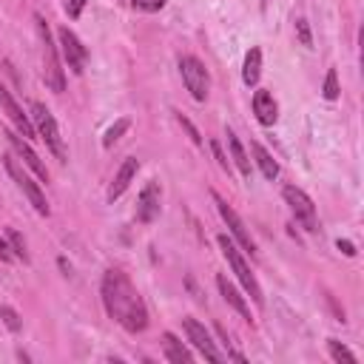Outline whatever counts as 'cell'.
I'll use <instances>...</instances> for the list:
<instances>
[{
  "label": "cell",
  "mask_w": 364,
  "mask_h": 364,
  "mask_svg": "<svg viewBox=\"0 0 364 364\" xmlns=\"http://www.w3.org/2000/svg\"><path fill=\"white\" fill-rule=\"evenodd\" d=\"M103 305L106 313L129 333H142L148 327V311L145 301L137 293V288L131 285V279L123 270H108L103 276Z\"/></svg>",
  "instance_id": "6da1fadb"
},
{
  "label": "cell",
  "mask_w": 364,
  "mask_h": 364,
  "mask_svg": "<svg viewBox=\"0 0 364 364\" xmlns=\"http://www.w3.org/2000/svg\"><path fill=\"white\" fill-rule=\"evenodd\" d=\"M35 23H38V35H40V46H43V80H46V85L51 88V91H63L66 88V74H63V69H60V57H57V46H54V40H51V32H49V23L38 15L35 17Z\"/></svg>",
  "instance_id": "7a4b0ae2"
},
{
  "label": "cell",
  "mask_w": 364,
  "mask_h": 364,
  "mask_svg": "<svg viewBox=\"0 0 364 364\" xmlns=\"http://www.w3.org/2000/svg\"><path fill=\"white\" fill-rule=\"evenodd\" d=\"M220 248H222V256L228 259V265H231V270L236 273V279L242 282V288H245L248 290V296L256 301V305L262 308L265 305V296H262V288H259V282H256V276H254V270H251V265L245 262V259H242V254H239V248L233 245V242L222 233L220 239Z\"/></svg>",
  "instance_id": "3957f363"
},
{
  "label": "cell",
  "mask_w": 364,
  "mask_h": 364,
  "mask_svg": "<svg viewBox=\"0 0 364 364\" xmlns=\"http://www.w3.org/2000/svg\"><path fill=\"white\" fill-rule=\"evenodd\" d=\"M32 126H35V131H38V137L51 148V154L60 160V163H66V142H63V137H60V129H57V119H54V114L43 106V103H32Z\"/></svg>",
  "instance_id": "277c9868"
},
{
  "label": "cell",
  "mask_w": 364,
  "mask_h": 364,
  "mask_svg": "<svg viewBox=\"0 0 364 364\" xmlns=\"http://www.w3.org/2000/svg\"><path fill=\"white\" fill-rule=\"evenodd\" d=\"M282 197H285V202H288V208H290V214L296 217V222L305 228V231H311V233H316L319 231V220H316V205H313V199L301 191V188H296V185H285L282 188Z\"/></svg>",
  "instance_id": "5b68a950"
},
{
  "label": "cell",
  "mask_w": 364,
  "mask_h": 364,
  "mask_svg": "<svg viewBox=\"0 0 364 364\" xmlns=\"http://www.w3.org/2000/svg\"><path fill=\"white\" fill-rule=\"evenodd\" d=\"M210 197H214V202H217V210H220V217H222V222L228 225V231L233 233V239L239 242V245H242V251H245V254H251V256H256V242H254V236L248 233V228H245V222H242V217L236 214V210L214 191V194H210Z\"/></svg>",
  "instance_id": "8992f818"
},
{
  "label": "cell",
  "mask_w": 364,
  "mask_h": 364,
  "mask_svg": "<svg viewBox=\"0 0 364 364\" xmlns=\"http://www.w3.org/2000/svg\"><path fill=\"white\" fill-rule=\"evenodd\" d=\"M179 72H182V80H185V88L191 91V97L197 103H202L208 97V88H210L208 69L199 63L197 57H182L179 60Z\"/></svg>",
  "instance_id": "52a82bcc"
},
{
  "label": "cell",
  "mask_w": 364,
  "mask_h": 364,
  "mask_svg": "<svg viewBox=\"0 0 364 364\" xmlns=\"http://www.w3.org/2000/svg\"><path fill=\"white\" fill-rule=\"evenodd\" d=\"M6 171H9V176L17 182V188L28 197V202L35 205V210L40 217H49V202H46V197H43V191H40V185L38 182L28 176V174H23V168L17 165V160L15 157H6Z\"/></svg>",
  "instance_id": "ba28073f"
},
{
  "label": "cell",
  "mask_w": 364,
  "mask_h": 364,
  "mask_svg": "<svg viewBox=\"0 0 364 364\" xmlns=\"http://www.w3.org/2000/svg\"><path fill=\"white\" fill-rule=\"evenodd\" d=\"M57 38H60V51H63V60H66V66L74 72V74H83L85 72V60H88V51H85V46L80 43V38L72 32L69 26H63L57 32Z\"/></svg>",
  "instance_id": "9c48e42d"
},
{
  "label": "cell",
  "mask_w": 364,
  "mask_h": 364,
  "mask_svg": "<svg viewBox=\"0 0 364 364\" xmlns=\"http://www.w3.org/2000/svg\"><path fill=\"white\" fill-rule=\"evenodd\" d=\"M0 106H3V111H6V117L15 123V129L20 131V137H26V140H32L38 131H35V126H32V117H28L23 108H20V103L9 94V88L0 83Z\"/></svg>",
  "instance_id": "30bf717a"
},
{
  "label": "cell",
  "mask_w": 364,
  "mask_h": 364,
  "mask_svg": "<svg viewBox=\"0 0 364 364\" xmlns=\"http://www.w3.org/2000/svg\"><path fill=\"white\" fill-rule=\"evenodd\" d=\"M182 327H185V333H188V342H191L205 358H210V361H222V358H225V353L217 350V345L210 342V336H208V330H205L197 319L185 316V319H182Z\"/></svg>",
  "instance_id": "8fae6325"
},
{
  "label": "cell",
  "mask_w": 364,
  "mask_h": 364,
  "mask_svg": "<svg viewBox=\"0 0 364 364\" xmlns=\"http://www.w3.org/2000/svg\"><path fill=\"white\" fill-rule=\"evenodd\" d=\"M6 140H9V145L15 148V154H17V157H20V160H23L28 168H32V171H35V174H38L43 182H49V168L40 163V157H38L35 151H32V145H28V142H26L20 134H15V131H6Z\"/></svg>",
  "instance_id": "7c38bea8"
},
{
  "label": "cell",
  "mask_w": 364,
  "mask_h": 364,
  "mask_svg": "<svg viewBox=\"0 0 364 364\" xmlns=\"http://www.w3.org/2000/svg\"><path fill=\"white\" fill-rule=\"evenodd\" d=\"M160 182H148L140 194V202H137V220L140 222H154L160 217Z\"/></svg>",
  "instance_id": "4fadbf2b"
},
{
  "label": "cell",
  "mask_w": 364,
  "mask_h": 364,
  "mask_svg": "<svg viewBox=\"0 0 364 364\" xmlns=\"http://www.w3.org/2000/svg\"><path fill=\"white\" fill-rule=\"evenodd\" d=\"M254 114H256V119L262 126H273L279 119V106H276V100H273V94L270 91H256L254 94Z\"/></svg>",
  "instance_id": "5bb4252c"
},
{
  "label": "cell",
  "mask_w": 364,
  "mask_h": 364,
  "mask_svg": "<svg viewBox=\"0 0 364 364\" xmlns=\"http://www.w3.org/2000/svg\"><path fill=\"white\" fill-rule=\"evenodd\" d=\"M137 171H140V163H137L134 157H129L123 165H119V171H117L114 182L108 185V199H111V202H114L117 197H123V194H126V188L131 185V179L137 176Z\"/></svg>",
  "instance_id": "9a60e30c"
},
{
  "label": "cell",
  "mask_w": 364,
  "mask_h": 364,
  "mask_svg": "<svg viewBox=\"0 0 364 364\" xmlns=\"http://www.w3.org/2000/svg\"><path fill=\"white\" fill-rule=\"evenodd\" d=\"M217 288H220V293H222V299L228 301V305L242 316V319H248L251 322V308H248V301H245V296H242L236 288H233V282H228V276H217Z\"/></svg>",
  "instance_id": "2e32d148"
},
{
  "label": "cell",
  "mask_w": 364,
  "mask_h": 364,
  "mask_svg": "<svg viewBox=\"0 0 364 364\" xmlns=\"http://www.w3.org/2000/svg\"><path fill=\"white\" fill-rule=\"evenodd\" d=\"M163 350H165V358L174 361V364H191V361H194L191 350L182 345V342L174 336V333H163Z\"/></svg>",
  "instance_id": "e0dca14e"
},
{
  "label": "cell",
  "mask_w": 364,
  "mask_h": 364,
  "mask_svg": "<svg viewBox=\"0 0 364 364\" xmlns=\"http://www.w3.org/2000/svg\"><path fill=\"white\" fill-rule=\"evenodd\" d=\"M262 74V49H251L245 54V66H242V80L245 85H256Z\"/></svg>",
  "instance_id": "ac0fdd59"
},
{
  "label": "cell",
  "mask_w": 364,
  "mask_h": 364,
  "mask_svg": "<svg viewBox=\"0 0 364 364\" xmlns=\"http://www.w3.org/2000/svg\"><path fill=\"white\" fill-rule=\"evenodd\" d=\"M251 151H254V157H256V165L262 168V176L265 179H276L279 176V165H276V160L267 154V148L259 145V142H251Z\"/></svg>",
  "instance_id": "d6986e66"
},
{
  "label": "cell",
  "mask_w": 364,
  "mask_h": 364,
  "mask_svg": "<svg viewBox=\"0 0 364 364\" xmlns=\"http://www.w3.org/2000/svg\"><path fill=\"white\" fill-rule=\"evenodd\" d=\"M228 148H231V157H233L236 168L242 171V176H251V160H248L245 148H242V142H239V137L233 131H228Z\"/></svg>",
  "instance_id": "ffe728a7"
},
{
  "label": "cell",
  "mask_w": 364,
  "mask_h": 364,
  "mask_svg": "<svg viewBox=\"0 0 364 364\" xmlns=\"http://www.w3.org/2000/svg\"><path fill=\"white\" fill-rule=\"evenodd\" d=\"M129 129H131V119H126V117H123V119H117V123H114V126L106 131V137H103V145H106V148H111V145H114L119 137H123Z\"/></svg>",
  "instance_id": "44dd1931"
},
{
  "label": "cell",
  "mask_w": 364,
  "mask_h": 364,
  "mask_svg": "<svg viewBox=\"0 0 364 364\" xmlns=\"http://www.w3.org/2000/svg\"><path fill=\"white\" fill-rule=\"evenodd\" d=\"M327 350H330V356L336 358V361H347V364H356V353H353V350H347L345 345H339L336 339H330V342H327Z\"/></svg>",
  "instance_id": "7402d4cb"
},
{
  "label": "cell",
  "mask_w": 364,
  "mask_h": 364,
  "mask_svg": "<svg viewBox=\"0 0 364 364\" xmlns=\"http://www.w3.org/2000/svg\"><path fill=\"white\" fill-rule=\"evenodd\" d=\"M9 248H12L15 259H20V262H28V254H26V242H23V236H20L17 231H9Z\"/></svg>",
  "instance_id": "603a6c76"
},
{
  "label": "cell",
  "mask_w": 364,
  "mask_h": 364,
  "mask_svg": "<svg viewBox=\"0 0 364 364\" xmlns=\"http://www.w3.org/2000/svg\"><path fill=\"white\" fill-rule=\"evenodd\" d=\"M324 100H336L339 97V74H336V69H330L327 72V77H324Z\"/></svg>",
  "instance_id": "cb8c5ba5"
},
{
  "label": "cell",
  "mask_w": 364,
  "mask_h": 364,
  "mask_svg": "<svg viewBox=\"0 0 364 364\" xmlns=\"http://www.w3.org/2000/svg\"><path fill=\"white\" fill-rule=\"evenodd\" d=\"M0 319H3V324H6L12 333H17V330H20V316H17V311H12L9 305L0 308Z\"/></svg>",
  "instance_id": "d4e9b609"
},
{
  "label": "cell",
  "mask_w": 364,
  "mask_h": 364,
  "mask_svg": "<svg viewBox=\"0 0 364 364\" xmlns=\"http://www.w3.org/2000/svg\"><path fill=\"white\" fill-rule=\"evenodd\" d=\"M296 35H299V43H301V46H308V49L313 46L311 26H308V20H305V17H299V20H296Z\"/></svg>",
  "instance_id": "484cf974"
},
{
  "label": "cell",
  "mask_w": 364,
  "mask_h": 364,
  "mask_svg": "<svg viewBox=\"0 0 364 364\" xmlns=\"http://www.w3.org/2000/svg\"><path fill=\"white\" fill-rule=\"evenodd\" d=\"M134 9H142V12H160L165 6V0H131Z\"/></svg>",
  "instance_id": "4316f807"
},
{
  "label": "cell",
  "mask_w": 364,
  "mask_h": 364,
  "mask_svg": "<svg viewBox=\"0 0 364 364\" xmlns=\"http://www.w3.org/2000/svg\"><path fill=\"white\" fill-rule=\"evenodd\" d=\"M176 119H179V126H182V129H185V131L191 134V140H194L197 145H202V137H199V131H197V129H194V126L188 123V119H185V117H182V114H176Z\"/></svg>",
  "instance_id": "83f0119b"
},
{
  "label": "cell",
  "mask_w": 364,
  "mask_h": 364,
  "mask_svg": "<svg viewBox=\"0 0 364 364\" xmlns=\"http://www.w3.org/2000/svg\"><path fill=\"white\" fill-rule=\"evenodd\" d=\"M83 6H85V0H72V3H66V12H69V17H80Z\"/></svg>",
  "instance_id": "f1b7e54d"
},
{
  "label": "cell",
  "mask_w": 364,
  "mask_h": 364,
  "mask_svg": "<svg viewBox=\"0 0 364 364\" xmlns=\"http://www.w3.org/2000/svg\"><path fill=\"white\" fill-rule=\"evenodd\" d=\"M12 259H15V254H12V248H9V242L0 239V262H12Z\"/></svg>",
  "instance_id": "f546056e"
},
{
  "label": "cell",
  "mask_w": 364,
  "mask_h": 364,
  "mask_svg": "<svg viewBox=\"0 0 364 364\" xmlns=\"http://www.w3.org/2000/svg\"><path fill=\"white\" fill-rule=\"evenodd\" d=\"M339 251H342L345 256H356V248H353V242H347V239H339Z\"/></svg>",
  "instance_id": "4dcf8cb0"
},
{
  "label": "cell",
  "mask_w": 364,
  "mask_h": 364,
  "mask_svg": "<svg viewBox=\"0 0 364 364\" xmlns=\"http://www.w3.org/2000/svg\"><path fill=\"white\" fill-rule=\"evenodd\" d=\"M210 148H214V154H217V160H220V165L228 171V160H225V154L220 151V142H210Z\"/></svg>",
  "instance_id": "1f68e13d"
}]
</instances>
